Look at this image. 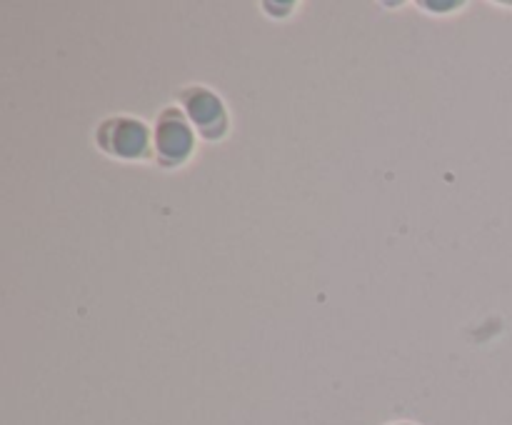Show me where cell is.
Returning a JSON list of instances; mask_svg holds the SVG:
<instances>
[{"instance_id": "4", "label": "cell", "mask_w": 512, "mask_h": 425, "mask_svg": "<svg viewBox=\"0 0 512 425\" xmlns=\"http://www.w3.org/2000/svg\"><path fill=\"white\" fill-rule=\"evenodd\" d=\"M388 425H415V423H408V420H403V423H388Z\"/></svg>"}, {"instance_id": "3", "label": "cell", "mask_w": 512, "mask_h": 425, "mask_svg": "<svg viewBox=\"0 0 512 425\" xmlns=\"http://www.w3.org/2000/svg\"><path fill=\"white\" fill-rule=\"evenodd\" d=\"M180 110L190 120L195 133L203 140H220L228 133V110L225 103L205 85H188L178 93Z\"/></svg>"}, {"instance_id": "1", "label": "cell", "mask_w": 512, "mask_h": 425, "mask_svg": "<svg viewBox=\"0 0 512 425\" xmlns=\"http://www.w3.org/2000/svg\"><path fill=\"white\" fill-rule=\"evenodd\" d=\"M95 143L110 158L145 160L153 145V133L143 120H135L130 115H113L98 125Z\"/></svg>"}, {"instance_id": "2", "label": "cell", "mask_w": 512, "mask_h": 425, "mask_svg": "<svg viewBox=\"0 0 512 425\" xmlns=\"http://www.w3.org/2000/svg\"><path fill=\"white\" fill-rule=\"evenodd\" d=\"M155 160L163 168H178L190 160L195 150V130L180 108H165L153 130Z\"/></svg>"}]
</instances>
